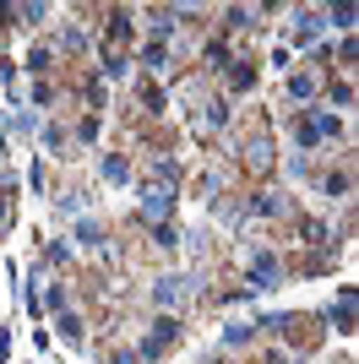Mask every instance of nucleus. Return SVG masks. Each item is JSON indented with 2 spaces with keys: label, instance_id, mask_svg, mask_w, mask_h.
I'll list each match as a JSON object with an SVG mask.
<instances>
[{
  "label": "nucleus",
  "instance_id": "f257e3e1",
  "mask_svg": "<svg viewBox=\"0 0 359 364\" xmlns=\"http://www.w3.org/2000/svg\"><path fill=\"white\" fill-rule=\"evenodd\" d=\"M142 212L164 223L174 212V190H169V185H148V190H142Z\"/></svg>",
  "mask_w": 359,
  "mask_h": 364
},
{
  "label": "nucleus",
  "instance_id": "f03ea898",
  "mask_svg": "<svg viewBox=\"0 0 359 364\" xmlns=\"http://www.w3.org/2000/svg\"><path fill=\"white\" fill-rule=\"evenodd\" d=\"M278 278H283L278 261L267 256V250H256V256H251V288H278Z\"/></svg>",
  "mask_w": 359,
  "mask_h": 364
},
{
  "label": "nucleus",
  "instance_id": "7ed1b4c3",
  "mask_svg": "<svg viewBox=\"0 0 359 364\" xmlns=\"http://www.w3.org/2000/svg\"><path fill=\"white\" fill-rule=\"evenodd\" d=\"M332 326H338V332H354V288L348 283H343L338 304H332Z\"/></svg>",
  "mask_w": 359,
  "mask_h": 364
},
{
  "label": "nucleus",
  "instance_id": "20e7f679",
  "mask_svg": "<svg viewBox=\"0 0 359 364\" xmlns=\"http://www.w3.org/2000/svg\"><path fill=\"white\" fill-rule=\"evenodd\" d=\"M190 288H185V278H158V283H152V299L158 304H174V299H185Z\"/></svg>",
  "mask_w": 359,
  "mask_h": 364
},
{
  "label": "nucleus",
  "instance_id": "39448f33",
  "mask_svg": "<svg viewBox=\"0 0 359 364\" xmlns=\"http://www.w3.org/2000/svg\"><path fill=\"white\" fill-rule=\"evenodd\" d=\"M55 337H60V343H82V321H77V316H71V310H60V321H55Z\"/></svg>",
  "mask_w": 359,
  "mask_h": 364
},
{
  "label": "nucleus",
  "instance_id": "423d86ee",
  "mask_svg": "<svg viewBox=\"0 0 359 364\" xmlns=\"http://www.w3.org/2000/svg\"><path fill=\"white\" fill-rule=\"evenodd\" d=\"M316 87H321V82L311 77V71H294V77H289V98H311Z\"/></svg>",
  "mask_w": 359,
  "mask_h": 364
},
{
  "label": "nucleus",
  "instance_id": "0eeeda50",
  "mask_svg": "<svg viewBox=\"0 0 359 364\" xmlns=\"http://www.w3.org/2000/svg\"><path fill=\"white\" fill-rule=\"evenodd\" d=\"M251 212H256V218H278V212H283V202H278L273 190H261V196L251 202Z\"/></svg>",
  "mask_w": 359,
  "mask_h": 364
},
{
  "label": "nucleus",
  "instance_id": "6e6552de",
  "mask_svg": "<svg viewBox=\"0 0 359 364\" xmlns=\"http://www.w3.org/2000/svg\"><path fill=\"white\" fill-rule=\"evenodd\" d=\"M251 82H256L251 60H234V71H229V87H234V93H245V87H251Z\"/></svg>",
  "mask_w": 359,
  "mask_h": 364
},
{
  "label": "nucleus",
  "instance_id": "1a4fd4ad",
  "mask_svg": "<svg viewBox=\"0 0 359 364\" xmlns=\"http://www.w3.org/2000/svg\"><path fill=\"white\" fill-rule=\"evenodd\" d=\"M77 240H82V245H93V250L104 256V228H98V223H77Z\"/></svg>",
  "mask_w": 359,
  "mask_h": 364
},
{
  "label": "nucleus",
  "instance_id": "9d476101",
  "mask_svg": "<svg viewBox=\"0 0 359 364\" xmlns=\"http://www.w3.org/2000/svg\"><path fill=\"white\" fill-rule=\"evenodd\" d=\"M142 65H148V71H164V65H169V49H164V44H148V49H142Z\"/></svg>",
  "mask_w": 359,
  "mask_h": 364
},
{
  "label": "nucleus",
  "instance_id": "9b49d317",
  "mask_svg": "<svg viewBox=\"0 0 359 364\" xmlns=\"http://www.w3.org/2000/svg\"><path fill=\"white\" fill-rule=\"evenodd\" d=\"M126 174H131V163H126V158H115V152H109V158H104V180H115V185H120V180H126Z\"/></svg>",
  "mask_w": 359,
  "mask_h": 364
},
{
  "label": "nucleus",
  "instance_id": "f8f14e48",
  "mask_svg": "<svg viewBox=\"0 0 359 364\" xmlns=\"http://www.w3.org/2000/svg\"><path fill=\"white\" fill-rule=\"evenodd\" d=\"M6 228H11V180L0 185V234H6Z\"/></svg>",
  "mask_w": 359,
  "mask_h": 364
},
{
  "label": "nucleus",
  "instance_id": "ddd939ff",
  "mask_svg": "<svg viewBox=\"0 0 359 364\" xmlns=\"http://www.w3.org/2000/svg\"><path fill=\"white\" fill-rule=\"evenodd\" d=\"M327 17H332V27H343V33H348V27H354V6H332Z\"/></svg>",
  "mask_w": 359,
  "mask_h": 364
},
{
  "label": "nucleus",
  "instance_id": "4468645a",
  "mask_svg": "<svg viewBox=\"0 0 359 364\" xmlns=\"http://www.w3.org/2000/svg\"><path fill=\"white\" fill-rule=\"evenodd\" d=\"M152 240L169 250V245H180V228H174V223H158V228H152Z\"/></svg>",
  "mask_w": 359,
  "mask_h": 364
},
{
  "label": "nucleus",
  "instance_id": "2eb2a0df",
  "mask_svg": "<svg viewBox=\"0 0 359 364\" xmlns=\"http://www.w3.org/2000/svg\"><path fill=\"white\" fill-rule=\"evenodd\" d=\"M49 60H55L49 49H33V55H27V71H33V77H44V71H49Z\"/></svg>",
  "mask_w": 359,
  "mask_h": 364
},
{
  "label": "nucleus",
  "instance_id": "dca6fc26",
  "mask_svg": "<svg viewBox=\"0 0 359 364\" xmlns=\"http://www.w3.org/2000/svg\"><path fill=\"white\" fill-rule=\"evenodd\" d=\"M207 60H212V65H229V44L212 39V44H207Z\"/></svg>",
  "mask_w": 359,
  "mask_h": 364
},
{
  "label": "nucleus",
  "instance_id": "f3484780",
  "mask_svg": "<svg viewBox=\"0 0 359 364\" xmlns=\"http://www.w3.org/2000/svg\"><path fill=\"white\" fill-rule=\"evenodd\" d=\"M82 44H87L82 27H65V33H60V49H82Z\"/></svg>",
  "mask_w": 359,
  "mask_h": 364
},
{
  "label": "nucleus",
  "instance_id": "a211bd4d",
  "mask_svg": "<svg viewBox=\"0 0 359 364\" xmlns=\"http://www.w3.org/2000/svg\"><path fill=\"white\" fill-rule=\"evenodd\" d=\"M44 147H49V152H60V147H65V131H60V125H49V131H44Z\"/></svg>",
  "mask_w": 359,
  "mask_h": 364
},
{
  "label": "nucleus",
  "instance_id": "6ab92c4d",
  "mask_svg": "<svg viewBox=\"0 0 359 364\" xmlns=\"http://www.w3.org/2000/svg\"><path fill=\"white\" fill-rule=\"evenodd\" d=\"M174 17H180V11H152V27H158V33H174Z\"/></svg>",
  "mask_w": 359,
  "mask_h": 364
},
{
  "label": "nucleus",
  "instance_id": "aec40b11",
  "mask_svg": "<svg viewBox=\"0 0 359 364\" xmlns=\"http://www.w3.org/2000/svg\"><path fill=\"white\" fill-rule=\"evenodd\" d=\"M251 332H256V326L245 321V326H229V332H223V337H229V343H251Z\"/></svg>",
  "mask_w": 359,
  "mask_h": 364
},
{
  "label": "nucleus",
  "instance_id": "412c9836",
  "mask_svg": "<svg viewBox=\"0 0 359 364\" xmlns=\"http://www.w3.org/2000/svg\"><path fill=\"white\" fill-rule=\"evenodd\" d=\"M33 125H39L33 115H17V120H11V131H17V136H33Z\"/></svg>",
  "mask_w": 359,
  "mask_h": 364
},
{
  "label": "nucleus",
  "instance_id": "4be33fe9",
  "mask_svg": "<svg viewBox=\"0 0 359 364\" xmlns=\"http://www.w3.org/2000/svg\"><path fill=\"white\" fill-rule=\"evenodd\" d=\"M109 364H142V359H136L131 348H115V353H109Z\"/></svg>",
  "mask_w": 359,
  "mask_h": 364
},
{
  "label": "nucleus",
  "instance_id": "5701e85b",
  "mask_svg": "<svg viewBox=\"0 0 359 364\" xmlns=\"http://www.w3.org/2000/svg\"><path fill=\"white\" fill-rule=\"evenodd\" d=\"M0 82H11V60L6 55H0Z\"/></svg>",
  "mask_w": 359,
  "mask_h": 364
},
{
  "label": "nucleus",
  "instance_id": "b1692460",
  "mask_svg": "<svg viewBox=\"0 0 359 364\" xmlns=\"http://www.w3.org/2000/svg\"><path fill=\"white\" fill-rule=\"evenodd\" d=\"M0 152H6V142H0Z\"/></svg>",
  "mask_w": 359,
  "mask_h": 364
}]
</instances>
